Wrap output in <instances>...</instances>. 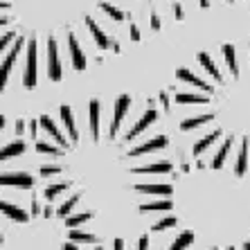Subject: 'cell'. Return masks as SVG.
<instances>
[{"mask_svg": "<svg viewBox=\"0 0 250 250\" xmlns=\"http://www.w3.org/2000/svg\"><path fill=\"white\" fill-rule=\"evenodd\" d=\"M88 122H90V133L95 140H99V102L93 99L88 106Z\"/></svg>", "mask_w": 250, "mask_h": 250, "instance_id": "5bb4252c", "label": "cell"}, {"mask_svg": "<svg viewBox=\"0 0 250 250\" xmlns=\"http://www.w3.org/2000/svg\"><path fill=\"white\" fill-rule=\"evenodd\" d=\"M169 140L165 138V135H158V138H151V140H146L145 145H140V146H133L131 151H128V156L135 158V156H142V153H149V151H156V149H165L167 146Z\"/></svg>", "mask_w": 250, "mask_h": 250, "instance_id": "52a82bcc", "label": "cell"}, {"mask_svg": "<svg viewBox=\"0 0 250 250\" xmlns=\"http://www.w3.org/2000/svg\"><path fill=\"white\" fill-rule=\"evenodd\" d=\"M23 39H16V43H14V47L7 52V57H5V61H2V65H0V93L5 90V86H7V79H9V72H12V68H14V63H16V57H18V52H21V47H23Z\"/></svg>", "mask_w": 250, "mask_h": 250, "instance_id": "7a4b0ae2", "label": "cell"}, {"mask_svg": "<svg viewBox=\"0 0 250 250\" xmlns=\"http://www.w3.org/2000/svg\"><path fill=\"white\" fill-rule=\"evenodd\" d=\"M176 223H178V219L176 216H167V219H163V221H158V223H153V232H163V230H169V228H174Z\"/></svg>", "mask_w": 250, "mask_h": 250, "instance_id": "1f68e13d", "label": "cell"}, {"mask_svg": "<svg viewBox=\"0 0 250 250\" xmlns=\"http://www.w3.org/2000/svg\"><path fill=\"white\" fill-rule=\"evenodd\" d=\"M61 61H59V45L54 39H47V77L52 82L61 79Z\"/></svg>", "mask_w": 250, "mask_h": 250, "instance_id": "277c9868", "label": "cell"}, {"mask_svg": "<svg viewBox=\"0 0 250 250\" xmlns=\"http://www.w3.org/2000/svg\"><path fill=\"white\" fill-rule=\"evenodd\" d=\"M86 25H88V29H90V34H93V39H95V43H97V47H102V50L111 47V39H108V36L102 32V27H99V25L95 23L90 16L86 18Z\"/></svg>", "mask_w": 250, "mask_h": 250, "instance_id": "7c38bea8", "label": "cell"}, {"mask_svg": "<svg viewBox=\"0 0 250 250\" xmlns=\"http://www.w3.org/2000/svg\"><path fill=\"white\" fill-rule=\"evenodd\" d=\"M7 23H9V18H7V16H5V18H0V25H7Z\"/></svg>", "mask_w": 250, "mask_h": 250, "instance_id": "ee69618b", "label": "cell"}, {"mask_svg": "<svg viewBox=\"0 0 250 250\" xmlns=\"http://www.w3.org/2000/svg\"><path fill=\"white\" fill-rule=\"evenodd\" d=\"M113 248H115V250H124V241H122V239H115V244H113Z\"/></svg>", "mask_w": 250, "mask_h": 250, "instance_id": "f35d334b", "label": "cell"}, {"mask_svg": "<svg viewBox=\"0 0 250 250\" xmlns=\"http://www.w3.org/2000/svg\"><path fill=\"white\" fill-rule=\"evenodd\" d=\"M209 120H212V115H201V117H189V120H185V122L181 124L183 131H192V128L196 126H203V124H208Z\"/></svg>", "mask_w": 250, "mask_h": 250, "instance_id": "4316f807", "label": "cell"}, {"mask_svg": "<svg viewBox=\"0 0 250 250\" xmlns=\"http://www.w3.org/2000/svg\"><path fill=\"white\" fill-rule=\"evenodd\" d=\"M131 39H133V41H140V32L135 25H131Z\"/></svg>", "mask_w": 250, "mask_h": 250, "instance_id": "74e56055", "label": "cell"}, {"mask_svg": "<svg viewBox=\"0 0 250 250\" xmlns=\"http://www.w3.org/2000/svg\"><path fill=\"white\" fill-rule=\"evenodd\" d=\"M176 75H178V79H183V82H187V83H192V86H196V88H201V90H209V83H205L203 79H198L194 72H189L187 68H178L176 70Z\"/></svg>", "mask_w": 250, "mask_h": 250, "instance_id": "2e32d148", "label": "cell"}, {"mask_svg": "<svg viewBox=\"0 0 250 250\" xmlns=\"http://www.w3.org/2000/svg\"><path fill=\"white\" fill-rule=\"evenodd\" d=\"M12 39H16V36H14V32H7L5 36H0V52H2V50L9 45V41H12Z\"/></svg>", "mask_w": 250, "mask_h": 250, "instance_id": "836d02e7", "label": "cell"}, {"mask_svg": "<svg viewBox=\"0 0 250 250\" xmlns=\"http://www.w3.org/2000/svg\"><path fill=\"white\" fill-rule=\"evenodd\" d=\"M79 198H82V196H79V194H75V196H70L68 201H65V203L57 209V214H59V216H68L70 212H72V208H75V205L79 203Z\"/></svg>", "mask_w": 250, "mask_h": 250, "instance_id": "4dcf8cb0", "label": "cell"}, {"mask_svg": "<svg viewBox=\"0 0 250 250\" xmlns=\"http://www.w3.org/2000/svg\"><path fill=\"white\" fill-rule=\"evenodd\" d=\"M61 120H63L65 128H68V135L72 142H77L79 140V131H77V122H75V117H72V108H70L68 104L61 106Z\"/></svg>", "mask_w": 250, "mask_h": 250, "instance_id": "8fae6325", "label": "cell"}, {"mask_svg": "<svg viewBox=\"0 0 250 250\" xmlns=\"http://www.w3.org/2000/svg\"><path fill=\"white\" fill-rule=\"evenodd\" d=\"M0 185L32 189V187H34V178L29 174H25V171H7V174H0Z\"/></svg>", "mask_w": 250, "mask_h": 250, "instance_id": "3957f363", "label": "cell"}, {"mask_svg": "<svg viewBox=\"0 0 250 250\" xmlns=\"http://www.w3.org/2000/svg\"><path fill=\"white\" fill-rule=\"evenodd\" d=\"M95 250H104V248H102V246H97V248H95Z\"/></svg>", "mask_w": 250, "mask_h": 250, "instance_id": "7dc6e473", "label": "cell"}, {"mask_svg": "<svg viewBox=\"0 0 250 250\" xmlns=\"http://www.w3.org/2000/svg\"><path fill=\"white\" fill-rule=\"evenodd\" d=\"M99 9H102L104 14H108L113 21H124V12H122V9H117V7L108 5V2H99Z\"/></svg>", "mask_w": 250, "mask_h": 250, "instance_id": "f546056e", "label": "cell"}, {"mask_svg": "<svg viewBox=\"0 0 250 250\" xmlns=\"http://www.w3.org/2000/svg\"><path fill=\"white\" fill-rule=\"evenodd\" d=\"M16 131H18V133H23V131H25V122H23V120H18V122H16Z\"/></svg>", "mask_w": 250, "mask_h": 250, "instance_id": "ab89813d", "label": "cell"}, {"mask_svg": "<svg viewBox=\"0 0 250 250\" xmlns=\"http://www.w3.org/2000/svg\"><path fill=\"white\" fill-rule=\"evenodd\" d=\"M246 169H248V138H246L244 145H241V151H239V158H237V167H234V174L241 178V176H246Z\"/></svg>", "mask_w": 250, "mask_h": 250, "instance_id": "d6986e66", "label": "cell"}, {"mask_svg": "<svg viewBox=\"0 0 250 250\" xmlns=\"http://www.w3.org/2000/svg\"><path fill=\"white\" fill-rule=\"evenodd\" d=\"M2 126H5V117L0 115V128H2Z\"/></svg>", "mask_w": 250, "mask_h": 250, "instance_id": "bcb514c9", "label": "cell"}, {"mask_svg": "<svg viewBox=\"0 0 250 250\" xmlns=\"http://www.w3.org/2000/svg\"><path fill=\"white\" fill-rule=\"evenodd\" d=\"M0 244H2V234H0Z\"/></svg>", "mask_w": 250, "mask_h": 250, "instance_id": "c3c4849f", "label": "cell"}, {"mask_svg": "<svg viewBox=\"0 0 250 250\" xmlns=\"http://www.w3.org/2000/svg\"><path fill=\"white\" fill-rule=\"evenodd\" d=\"M70 241H75V244H95L97 237L90 232H82V230H77V228H70Z\"/></svg>", "mask_w": 250, "mask_h": 250, "instance_id": "7402d4cb", "label": "cell"}, {"mask_svg": "<svg viewBox=\"0 0 250 250\" xmlns=\"http://www.w3.org/2000/svg\"><path fill=\"white\" fill-rule=\"evenodd\" d=\"M29 128H32V138H34V135H36V122H34V120H32V124H29Z\"/></svg>", "mask_w": 250, "mask_h": 250, "instance_id": "b9f144b4", "label": "cell"}, {"mask_svg": "<svg viewBox=\"0 0 250 250\" xmlns=\"http://www.w3.org/2000/svg\"><path fill=\"white\" fill-rule=\"evenodd\" d=\"M151 27L160 29V18H158V14H151Z\"/></svg>", "mask_w": 250, "mask_h": 250, "instance_id": "8d00e7d4", "label": "cell"}, {"mask_svg": "<svg viewBox=\"0 0 250 250\" xmlns=\"http://www.w3.org/2000/svg\"><path fill=\"white\" fill-rule=\"evenodd\" d=\"M128 106H131V97H128V95H122V97H117V99H115V111H113V124H111V128H108V135H111V138H115L117 131H120V124H122L124 115H126Z\"/></svg>", "mask_w": 250, "mask_h": 250, "instance_id": "5b68a950", "label": "cell"}, {"mask_svg": "<svg viewBox=\"0 0 250 250\" xmlns=\"http://www.w3.org/2000/svg\"><path fill=\"white\" fill-rule=\"evenodd\" d=\"M61 167H41V176H50V174H59Z\"/></svg>", "mask_w": 250, "mask_h": 250, "instance_id": "d590c367", "label": "cell"}, {"mask_svg": "<svg viewBox=\"0 0 250 250\" xmlns=\"http://www.w3.org/2000/svg\"><path fill=\"white\" fill-rule=\"evenodd\" d=\"M63 250H79V248L75 246V241H70V244H65V246H63Z\"/></svg>", "mask_w": 250, "mask_h": 250, "instance_id": "60d3db41", "label": "cell"}, {"mask_svg": "<svg viewBox=\"0 0 250 250\" xmlns=\"http://www.w3.org/2000/svg\"><path fill=\"white\" fill-rule=\"evenodd\" d=\"M156 117H158V111H156V108H153V106H149V108H146V113H145V115L140 117L138 122L133 124V128H131V131H128V133H126V140H128V142H131V140H135L140 133H145V131H146V126H151V124L156 122Z\"/></svg>", "mask_w": 250, "mask_h": 250, "instance_id": "8992f818", "label": "cell"}, {"mask_svg": "<svg viewBox=\"0 0 250 250\" xmlns=\"http://www.w3.org/2000/svg\"><path fill=\"white\" fill-rule=\"evenodd\" d=\"M131 171L133 174H169L171 171V163L169 160H158V163H151L146 167H133Z\"/></svg>", "mask_w": 250, "mask_h": 250, "instance_id": "30bf717a", "label": "cell"}, {"mask_svg": "<svg viewBox=\"0 0 250 250\" xmlns=\"http://www.w3.org/2000/svg\"><path fill=\"white\" fill-rule=\"evenodd\" d=\"M36 149H39V153H50V156H61V149H57V146L47 145V142H39L36 145Z\"/></svg>", "mask_w": 250, "mask_h": 250, "instance_id": "d6a6232c", "label": "cell"}, {"mask_svg": "<svg viewBox=\"0 0 250 250\" xmlns=\"http://www.w3.org/2000/svg\"><path fill=\"white\" fill-rule=\"evenodd\" d=\"M70 185H72V183H57V185H50L45 189V198L47 201H54V198H57L61 192H65Z\"/></svg>", "mask_w": 250, "mask_h": 250, "instance_id": "f1b7e54d", "label": "cell"}, {"mask_svg": "<svg viewBox=\"0 0 250 250\" xmlns=\"http://www.w3.org/2000/svg\"><path fill=\"white\" fill-rule=\"evenodd\" d=\"M248 47H250V43H248Z\"/></svg>", "mask_w": 250, "mask_h": 250, "instance_id": "681fc988", "label": "cell"}, {"mask_svg": "<svg viewBox=\"0 0 250 250\" xmlns=\"http://www.w3.org/2000/svg\"><path fill=\"white\" fill-rule=\"evenodd\" d=\"M209 99L203 95H192V93H178L176 95V104H208Z\"/></svg>", "mask_w": 250, "mask_h": 250, "instance_id": "d4e9b609", "label": "cell"}, {"mask_svg": "<svg viewBox=\"0 0 250 250\" xmlns=\"http://www.w3.org/2000/svg\"><path fill=\"white\" fill-rule=\"evenodd\" d=\"M198 61H201V65H203V68L208 70L209 75L214 77L216 82H223V75H221V70L216 68V63H214V61H212V57H209L208 52H201V54H198Z\"/></svg>", "mask_w": 250, "mask_h": 250, "instance_id": "ac0fdd59", "label": "cell"}, {"mask_svg": "<svg viewBox=\"0 0 250 250\" xmlns=\"http://www.w3.org/2000/svg\"><path fill=\"white\" fill-rule=\"evenodd\" d=\"M39 124H41V126L45 128L47 133L52 135V138L57 140V142H59V145H61V146H68V142H65V135L61 133V131H59V128H57V124H54V122H52V120H50V117H47V115H43L41 120H39Z\"/></svg>", "mask_w": 250, "mask_h": 250, "instance_id": "9a60e30c", "label": "cell"}, {"mask_svg": "<svg viewBox=\"0 0 250 250\" xmlns=\"http://www.w3.org/2000/svg\"><path fill=\"white\" fill-rule=\"evenodd\" d=\"M0 212H2L5 216H9V219H14L16 223H27L29 221V216H27L25 209L16 208V205H12V203H7V201H2V198H0Z\"/></svg>", "mask_w": 250, "mask_h": 250, "instance_id": "9c48e42d", "label": "cell"}, {"mask_svg": "<svg viewBox=\"0 0 250 250\" xmlns=\"http://www.w3.org/2000/svg\"><path fill=\"white\" fill-rule=\"evenodd\" d=\"M230 146H232V135H230V138L223 142L221 149H219V153H216L214 160H212V167H214V169H221V167H223V163H226L228 153H230Z\"/></svg>", "mask_w": 250, "mask_h": 250, "instance_id": "44dd1931", "label": "cell"}, {"mask_svg": "<svg viewBox=\"0 0 250 250\" xmlns=\"http://www.w3.org/2000/svg\"><path fill=\"white\" fill-rule=\"evenodd\" d=\"M36 41L27 43V63H25V77H23V83L25 88H34L36 86V72H39V65H36Z\"/></svg>", "mask_w": 250, "mask_h": 250, "instance_id": "6da1fadb", "label": "cell"}, {"mask_svg": "<svg viewBox=\"0 0 250 250\" xmlns=\"http://www.w3.org/2000/svg\"><path fill=\"white\" fill-rule=\"evenodd\" d=\"M221 135V131H212L209 135H205L203 140H198L196 142V146H194V156H201V153L205 151V149H209V146L214 145V140Z\"/></svg>", "mask_w": 250, "mask_h": 250, "instance_id": "603a6c76", "label": "cell"}, {"mask_svg": "<svg viewBox=\"0 0 250 250\" xmlns=\"http://www.w3.org/2000/svg\"><path fill=\"white\" fill-rule=\"evenodd\" d=\"M171 208H174L171 201H153V203L140 205V212H169Z\"/></svg>", "mask_w": 250, "mask_h": 250, "instance_id": "cb8c5ba5", "label": "cell"}, {"mask_svg": "<svg viewBox=\"0 0 250 250\" xmlns=\"http://www.w3.org/2000/svg\"><path fill=\"white\" fill-rule=\"evenodd\" d=\"M223 59H226V63H228V68H230V72L237 77L239 75V65H237V52H234V45H230V43H226V45H223Z\"/></svg>", "mask_w": 250, "mask_h": 250, "instance_id": "ffe728a7", "label": "cell"}, {"mask_svg": "<svg viewBox=\"0 0 250 250\" xmlns=\"http://www.w3.org/2000/svg\"><path fill=\"white\" fill-rule=\"evenodd\" d=\"M149 248V237H140V241H138V246H135V250H146Z\"/></svg>", "mask_w": 250, "mask_h": 250, "instance_id": "e575fe53", "label": "cell"}, {"mask_svg": "<svg viewBox=\"0 0 250 250\" xmlns=\"http://www.w3.org/2000/svg\"><path fill=\"white\" fill-rule=\"evenodd\" d=\"M135 192L140 194H156V196H171V187L163 183H151V185H135Z\"/></svg>", "mask_w": 250, "mask_h": 250, "instance_id": "4fadbf2b", "label": "cell"}, {"mask_svg": "<svg viewBox=\"0 0 250 250\" xmlns=\"http://www.w3.org/2000/svg\"><path fill=\"white\" fill-rule=\"evenodd\" d=\"M43 214H45V216H52V208H50V205H47V208L43 209Z\"/></svg>", "mask_w": 250, "mask_h": 250, "instance_id": "7bdbcfd3", "label": "cell"}, {"mask_svg": "<svg viewBox=\"0 0 250 250\" xmlns=\"http://www.w3.org/2000/svg\"><path fill=\"white\" fill-rule=\"evenodd\" d=\"M25 151V142H12V145H7L0 149V163H5V160H9V158H16L21 156V153Z\"/></svg>", "mask_w": 250, "mask_h": 250, "instance_id": "e0dca14e", "label": "cell"}, {"mask_svg": "<svg viewBox=\"0 0 250 250\" xmlns=\"http://www.w3.org/2000/svg\"><path fill=\"white\" fill-rule=\"evenodd\" d=\"M93 219V212H82V214H72L65 219V226L68 228H77V226H82V223L90 221Z\"/></svg>", "mask_w": 250, "mask_h": 250, "instance_id": "83f0119b", "label": "cell"}, {"mask_svg": "<svg viewBox=\"0 0 250 250\" xmlns=\"http://www.w3.org/2000/svg\"><path fill=\"white\" fill-rule=\"evenodd\" d=\"M192 241H194V234L189 232V230H185V232H181L176 237V241L169 246L167 250H185L187 246H192Z\"/></svg>", "mask_w": 250, "mask_h": 250, "instance_id": "484cf974", "label": "cell"}, {"mask_svg": "<svg viewBox=\"0 0 250 250\" xmlns=\"http://www.w3.org/2000/svg\"><path fill=\"white\" fill-rule=\"evenodd\" d=\"M68 47H70V57H72V68L75 70H86V57H83L82 47L77 43V36L70 34L68 36Z\"/></svg>", "mask_w": 250, "mask_h": 250, "instance_id": "ba28073f", "label": "cell"}, {"mask_svg": "<svg viewBox=\"0 0 250 250\" xmlns=\"http://www.w3.org/2000/svg\"><path fill=\"white\" fill-rule=\"evenodd\" d=\"M7 7H9V5H7V2H2V0H0V9H7Z\"/></svg>", "mask_w": 250, "mask_h": 250, "instance_id": "f6af8a7d", "label": "cell"}]
</instances>
